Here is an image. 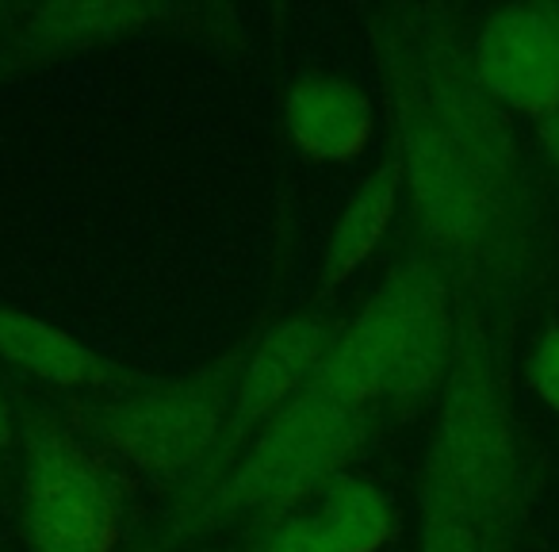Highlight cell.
I'll use <instances>...</instances> for the list:
<instances>
[{
    "label": "cell",
    "mask_w": 559,
    "mask_h": 552,
    "mask_svg": "<svg viewBox=\"0 0 559 552\" xmlns=\"http://www.w3.org/2000/svg\"><path fill=\"white\" fill-rule=\"evenodd\" d=\"M253 552H345V544L330 533V526L314 510H299L257 533Z\"/></svg>",
    "instance_id": "4fadbf2b"
},
{
    "label": "cell",
    "mask_w": 559,
    "mask_h": 552,
    "mask_svg": "<svg viewBox=\"0 0 559 552\" xmlns=\"http://www.w3.org/2000/svg\"><path fill=\"white\" fill-rule=\"evenodd\" d=\"M399 203H403V169L399 157L388 154L349 196V203L337 215L334 231H330L326 246H322L319 261V281H314V296L319 307L334 304L345 289L353 284L360 269H368L380 246L388 242L391 226H395Z\"/></svg>",
    "instance_id": "8fae6325"
},
{
    "label": "cell",
    "mask_w": 559,
    "mask_h": 552,
    "mask_svg": "<svg viewBox=\"0 0 559 552\" xmlns=\"http://www.w3.org/2000/svg\"><path fill=\"white\" fill-rule=\"evenodd\" d=\"M337 334H342V322L330 319L322 307L288 315V319L272 322L269 330L253 334V345H249V357H246V368H241L238 396H234L223 437H218L211 460L200 468V475H195L185 491L173 495L169 521L192 510V506L230 472L234 460L249 449V442H253L284 407L296 403V399L311 388L314 376L322 373V365H326L330 353H334Z\"/></svg>",
    "instance_id": "8992f818"
},
{
    "label": "cell",
    "mask_w": 559,
    "mask_h": 552,
    "mask_svg": "<svg viewBox=\"0 0 559 552\" xmlns=\"http://www.w3.org/2000/svg\"><path fill=\"white\" fill-rule=\"evenodd\" d=\"M376 419L380 411L353 403L314 376L311 388L249 442L230 472L192 510L169 521V541L188 544L241 526L257 537L288 514L307 510L330 480L349 472V460L372 437Z\"/></svg>",
    "instance_id": "7a4b0ae2"
},
{
    "label": "cell",
    "mask_w": 559,
    "mask_h": 552,
    "mask_svg": "<svg viewBox=\"0 0 559 552\" xmlns=\"http://www.w3.org/2000/svg\"><path fill=\"white\" fill-rule=\"evenodd\" d=\"M418 498L464 518L495 552L518 544L525 449L490 312L472 300H456V350L437 399Z\"/></svg>",
    "instance_id": "6da1fadb"
},
{
    "label": "cell",
    "mask_w": 559,
    "mask_h": 552,
    "mask_svg": "<svg viewBox=\"0 0 559 552\" xmlns=\"http://www.w3.org/2000/svg\"><path fill=\"white\" fill-rule=\"evenodd\" d=\"M200 12L177 4H20L9 32L0 35V85L134 39L169 20L185 24Z\"/></svg>",
    "instance_id": "52a82bcc"
},
{
    "label": "cell",
    "mask_w": 559,
    "mask_h": 552,
    "mask_svg": "<svg viewBox=\"0 0 559 552\" xmlns=\"http://www.w3.org/2000/svg\"><path fill=\"white\" fill-rule=\"evenodd\" d=\"M249 345L253 334H241L230 350L185 376L150 380L127 396L66 399L62 411L139 483L185 491L223 437Z\"/></svg>",
    "instance_id": "277c9868"
},
{
    "label": "cell",
    "mask_w": 559,
    "mask_h": 552,
    "mask_svg": "<svg viewBox=\"0 0 559 552\" xmlns=\"http://www.w3.org/2000/svg\"><path fill=\"white\" fill-rule=\"evenodd\" d=\"M20 460V403L0 388V472Z\"/></svg>",
    "instance_id": "2e32d148"
},
{
    "label": "cell",
    "mask_w": 559,
    "mask_h": 552,
    "mask_svg": "<svg viewBox=\"0 0 559 552\" xmlns=\"http://www.w3.org/2000/svg\"><path fill=\"white\" fill-rule=\"evenodd\" d=\"M345 552H388L399 541V506L376 480L342 472L326 483L314 506Z\"/></svg>",
    "instance_id": "7c38bea8"
},
{
    "label": "cell",
    "mask_w": 559,
    "mask_h": 552,
    "mask_svg": "<svg viewBox=\"0 0 559 552\" xmlns=\"http://www.w3.org/2000/svg\"><path fill=\"white\" fill-rule=\"evenodd\" d=\"M0 365L16 368L55 391H70L73 399L127 396L154 380L78 342L70 330L12 304H0Z\"/></svg>",
    "instance_id": "9c48e42d"
},
{
    "label": "cell",
    "mask_w": 559,
    "mask_h": 552,
    "mask_svg": "<svg viewBox=\"0 0 559 552\" xmlns=\"http://www.w3.org/2000/svg\"><path fill=\"white\" fill-rule=\"evenodd\" d=\"M284 131L311 162L353 165L376 139V108L357 81L337 73H307L288 89Z\"/></svg>",
    "instance_id": "30bf717a"
},
{
    "label": "cell",
    "mask_w": 559,
    "mask_h": 552,
    "mask_svg": "<svg viewBox=\"0 0 559 552\" xmlns=\"http://www.w3.org/2000/svg\"><path fill=\"white\" fill-rule=\"evenodd\" d=\"M131 552H169V549H165V541H157V537H139V541L131 544Z\"/></svg>",
    "instance_id": "ac0fdd59"
},
{
    "label": "cell",
    "mask_w": 559,
    "mask_h": 552,
    "mask_svg": "<svg viewBox=\"0 0 559 552\" xmlns=\"http://www.w3.org/2000/svg\"><path fill=\"white\" fill-rule=\"evenodd\" d=\"M16 12H20V4H0V35L9 32V24L16 20Z\"/></svg>",
    "instance_id": "d6986e66"
},
{
    "label": "cell",
    "mask_w": 559,
    "mask_h": 552,
    "mask_svg": "<svg viewBox=\"0 0 559 552\" xmlns=\"http://www.w3.org/2000/svg\"><path fill=\"white\" fill-rule=\"evenodd\" d=\"M456 350V289L411 249L383 277L360 315L342 322L322 380L360 407L418 403L441 391Z\"/></svg>",
    "instance_id": "3957f363"
},
{
    "label": "cell",
    "mask_w": 559,
    "mask_h": 552,
    "mask_svg": "<svg viewBox=\"0 0 559 552\" xmlns=\"http://www.w3.org/2000/svg\"><path fill=\"white\" fill-rule=\"evenodd\" d=\"M533 127H536V142H540L544 157H548V165L556 169V177H559V108L548 111V116H540Z\"/></svg>",
    "instance_id": "e0dca14e"
},
{
    "label": "cell",
    "mask_w": 559,
    "mask_h": 552,
    "mask_svg": "<svg viewBox=\"0 0 559 552\" xmlns=\"http://www.w3.org/2000/svg\"><path fill=\"white\" fill-rule=\"evenodd\" d=\"M525 380L533 396L559 419V322L540 330L536 345L525 357Z\"/></svg>",
    "instance_id": "9a60e30c"
},
{
    "label": "cell",
    "mask_w": 559,
    "mask_h": 552,
    "mask_svg": "<svg viewBox=\"0 0 559 552\" xmlns=\"http://www.w3.org/2000/svg\"><path fill=\"white\" fill-rule=\"evenodd\" d=\"M475 73L510 116L559 108V4H506L472 39Z\"/></svg>",
    "instance_id": "ba28073f"
},
{
    "label": "cell",
    "mask_w": 559,
    "mask_h": 552,
    "mask_svg": "<svg viewBox=\"0 0 559 552\" xmlns=\"http://www.w3.org/2000/svg\"><path fill=\"white\" fill-rule=\"evenodd\" d=\"M418 552H495L487 537L444 506L418 498Z\"/></svg>",
    "instance_id": "5bb4252c"
},
{
    "label": "cell",
    "mask_w": 559,
    "mask_h": 552,
    "mask_svg": "<svg viewBox=\"0 0 559 552\" xmlns=\"http://www.w3.org/2000/svg\"><path fill=\"white\" fill-rule=\"evenodd\" d=\"M139 480L96 449L62 407H20L16 529L24 552H123Z\"/></svg>",
    "instance_id": "5b68a950"
}]
</instances>
